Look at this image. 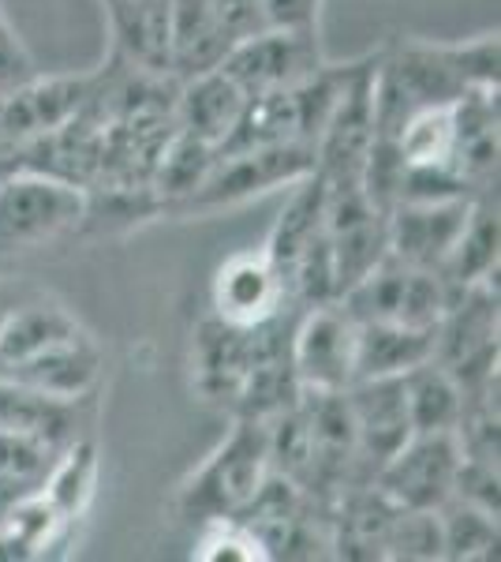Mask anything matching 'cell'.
<instances>
[{"mask_svg": "<svg viewBox=\"0 0 501 562\" xmlns=\"http://www.w3.org/2000/svg\"><path fill=\"white\" fill-rule=\"evenodd\" d=\"M400 379H405L412 431H457L460 413H464V394H460L457 379H453L439 360L415 364Z\"/></svg>", "mask_w": 501, "mask_h": 562, "instance_id": "ffe728a7", "label": "cell"}, {"mask_svg": "<svg viewBox=\"0 0 501 562\" xmlns=\"http://www.w3.org/2000/svg\"><path fill=\"white\" fill-rule=\"evenodd\" d=\"M38 492L45 495V503L60 514V521L68 525V529H76L98 492V447L94 442L83 439V435H79L76 442H68V447L57 454V461H53V469L45 473Z\"/></svg>", "mask_w": 501, "mask_h": 562, "instance_id": "d6986e66", "label": "cell"}, {"mask_svg": "<svg viewBox=\"0 0 501 562\" xmlns=\"http://www.w3.org/2000/svg\"><path fill=\"white\" fill-rule=\"evenodd\" d=\"M105 12L113 26L116 57L147 76H169L172 0H105Z\"/></svg>", "mask_w": 501, "mask_h": 562, "instance_id": "4fadbf2b", "label": "cell"}, {"mask_svg": "<svg viewBox=\"0 0 501 562\" xmlns=\"http://www.w3.org/2000/svg\"><path fill=\"white\" fill-rule=\"evenodd\" d=\"M60 450L64 447H57V442H49V439H38V435L0 431V476L15 480V484H26V487H38Z\"/></svg>", "mask_w": 501, "mask_h": 562, "instance_id": "cb8c5ba5", "label": "cell"}, {"mask_svg": "<svg viewBox=\"0 0 501 562\" xmlns=\"http://www.w3.org/2000/svg\"><path fill=\"white\" fill-rule=\"evenodd\" d=\"M12 304H15V293H8V289H0V326H4L8 312H12Z\"/></svg>", "mask_w": 501, "mask_h": 562, "instance_id": "f1b7e54d", "label": "cell"}, {"mask_svg": "<svg viewBox=\"0 0 501 562\" xmlns=\"http://www.w3.org/2000/svg\"><path fill=\"white\" fill-rule=\"evenodd\" d=\"M315 173L311 143H266V147L221 150L209 169V177L187 199H180L177 214H217L243 206L254 195H266L273 188H293Z\"/></svg>", "mask_w": 501, "mask_h": 562, "instance_id": "3957f363", "label": "cell"}, {"mask_svg": "<svg viewBox=\"0 0 501 562\" xmlns=\"http://www.w3.org/2000/svg\"><path fill=\"white\" fill-rule=\"evenodd\" d=\"M209 12H214L221 34L229 38V45L251 38V34L266 31V4L262 0H206Z\"/></svg>", "mask_w": 501, "mask_h": 562, "instance_id": "484cf974", "label": "cell"}, {"mask_svg": "<svg viewBox=\"0 0 501 562\" xmlns=\"http://www.w3.org/2000/svg\"><path fill=\"white\" fill-rule=\"evenodd\" d=\"M442 559H494L498 555V518L464 498H445L439 506Z\"/></svg>", "mask_w": 501, "mask_h": 562, "instance_id": "7402d4cb", "label": "cell"}, {"mask_svg": "<svg viewBox=\"0 0 501 562\" xmlns=\"http://www.w3.org/2000/svg\"><path fill=\"white\" fill-rule=\"evenodd\" d=\"M344 394H349V409L355 420L363 480H371L415 435L412 416H408L405 379L400 375L360 379Z\"/></svg>", "mask_w": 501, "mask_h": 562, "instance_id": "9c48e42d", "label": "cell"}, {"mask_svg": "<svg viewBox=\"0 0 501 562\" xmlns=\"http://www.w3.org/2000/svg\"><path fill=\"white\" fill-rule=\"evenodd\" d=\"M434 360V330H412L394 323H360L355 349V383L360 379L405 375L415 364Z\"/></svg>", "mask_w": 501, "mask_h": 562, "instance_id": "ac0fdd59", "label": "cell"}, {"mask_svg": "<svg viewBox=\"0 0 501 562\" xmlns=\"http://www.w3.org/2000/svg\"><path fill=\"white\" fill-rule=\"evenodd\" d=\"M259 349V326H229L217 315L198 326L195 338V390L203 402L214 405H236L240 386L248 379V368Z\"/></svg>", "mask_w": 501, "mask_h": 562, "instance_id": "8fae6325", "label": "cell"}, {"mask_svg": "<svg viewBox=\"0 0 501 562\" xmlns=\"http://www.w3.org/2000/svg\"><path fill=\"white\" fill-rule=\"evenodd\" d=\"M344 312L355 323H394L412 330H439L442 312L449 304V289L439 274L415 270L408 262L386 256L371 274H363L341 296Z\"/></svg>", "mask_w": 501, "mask_h": 562, "instance_id": "277c9868", "label": "cell"}, {"mask_svg": "<svg viewBox=\"0 0 501 562\" xmlns=\"http://www.w3.org/2000/svg\"><path fill=\"white\" fill-rule=\"evenodd\" d=\"M87 214V188L42 169H12L0 177V259L60 240L79 229Z\"/></svg>", "mask_w": 501, "mask_h": 562, "instance_id": "7a4b0ae2", "label": "cell"}, {"mask_svg": "<svg viewBox=\"0 0 501 562\" xmlns=\"http://www.w3.org/2000/svg\"><path fill=\"white\" fill-rule=\"evenodd\" d=\"M31 76H34L31 57H26V49L20 45V38H15L12 26H8L4 12H0V94L26 83Z\"/></svg>", "mask_w": 501, "mask_h": 562, "instance_id": "4316f807", "label": "cell"}, {"mask_svg": "<svg viewBox=\"0 0 501 562\" xmlns=\"http://www.w3.org/2000/svg\"><path fill=\"white\" fill-rule=\"evenodd\" d=\"M457 431H415L386 465L371 476L389 503L405 510H439L453 495V480L460 469Z\"/></svg>", "mask_w": 501, "mask_h": 562, "instance_id": "52a82bcc", "label": "cell"}, {"mask_svg": "<svg viewBox=\"0 0 501 562\" xmlns=\"http://www.w3.org/2000/svg\"><path fill=\"white\" fill-rule=\"evenodd\" d=\"M243 105H248V94L221 68H209L180 83V94L172 102V116H177V128H184L187 135H195V139L221 150L225 139L240 124Z\"/></svg>", "mask_w": 501, "mask_h": 562, "instance_id": "7c38bea8", "label": "cell"}, {"mask_svg": "<svg viewBox=\"0 0 501 562\" xmlns=\"http://www.w3.org/2000/svg\"><path fill=\"white\" fill-rule=\"evenodd\" d=\"M191 559L198 562H254L270 559L262 540L254 537V529L240 518H217L198 525V540Z\"/></svg>", "mask_w": 501, "mask_h": 562, "instance_id": "603a6c76", "label": "cell"}, {"mask_svg": "<svg viewBox=\"0 0 501 562\" xmlns=\"http://www.w3.org/2000/svg\"><path fill=\"white\" fill-rule=\"evenodd\" d=\"M232 45L217 26L206 0H172L169 20V76L191 79L198 71H209L225 60Z\"/></svg>", "mask_w": 501, "mask_h": 562, "instance_id": "e0dca14e", "label": "cell"}, {"mask_svg": "<svg viewBox=\"0 0 501 562\" xmlns=\"http://www.w3.org/2000/svg\"><path fill=\"white\" fill-rule=\"evenodd\" d=\"M482 195V192H479ZM471 199L476 195H453V199H426V203H397L386 217L389 233V256L408 262L415 270L439 274L442 262L449 259L464 222H468Z\"/></svg>", "mask_w": 501, "mask_h": 562, "instance_id": "ba28073f", "label": "cell"}, {"mask_svg": "<svg viewBox=\"0 0 501 562\" xmlns=\"http://www.w3.org/2000/svg\"><path fill=\"white\" fill-rule=\"evenodd\" d=\"M322 229H326V195H322V180L311 173L299 180V184H293L285 211L277 214L266 244H262V256L273 262V270L285 281V293H288V281H293L296 262L322 237Z\"/></svg>", "mask_w": 501, "mask_h": 562, "instance_id": "5bb4252c", "label": "cell"}, {"mask_svg": "<svg viewBox=\"0 0 501 562\" xmlns=\"http://www.w3.org/2000/svg\"><path fill=\"white\" fill-rule=\"evenodd\" d=\"M386 559H442L439 510H405L400 506L386 540Z\"/></svg>", "mask_w": 501, "mask_h": 562, "instance_id": "d4e9b609", "label": "cell"}, {"mask_svg": "<svg viewBox=\"0 0 501 562\" xmlns=\"http://www.w3.org/2000/svg\"><path fill=\"white\" fill-rule=\"evenodd\" d=\"M453 102L449 105H423L400 124L397 132V150L405 166H419V169H449L453 161Z\"/></svg>", "mask_w": 501, "mask_h": 562, "instance_id": "44dd1931", "label": "cell"}, {"mask_svg": "<svg viewBox=\"0 0 501 562\" xmlns=\"http://www.w3.org/2000/svg\"><path fill=\"white\" fill-rule=\"evenodd\" d=\"M270 476V431L266 420L232 416V428L209 450V458L177 487V514L191 525L236 518L248 510Z\"/></svg>", "mask_w": 501, "mask_h": 562, "instance_id": "6da1fadb", "label": "cell"}, {"mask_svg": "<svg viewBox=\"0 0 501 562\" xmlns=\"http://www.w3.org/2000/svg\"><path fill=\"white\" fill-rule=\"evenodd\" d=\"M439 278L449 293L482 285V281H498V203L490 192L471 199L468 222H464L449 259L442 262Z\"/></svg>", "mask_w": 501, "mask_h": 562, "instance_id": "9a60e30c", "label": "cell"}, {"mask_svg": "<svg viewBox=\"0 0 501 562\" xmlns=\"http://www.w3.org/2000/svg\"><path fill=\"white\" fill-rule=\"evenodd\" d=\"M266 4L270 26H288V31H318L322 0H262Z\"/></svg>", "mask_w": 501, "mask_h": 562, "instance_id": "83f0119b", "label": "cell"}, {"mask_svg": "<svg viewBox=\"0 0 501 562\" xmlns=\"http://www.w3.org/2000/svg\"><path fill=\"white\" fill-rule=\"evenodd\" d=\"M326 65L318 31H288V26H266L251 38L236 42L217 68L232 79L248 98L270 94V90L304 83Z\"/></svg>", "mask_w": 501, "mask_h": 562, "instance_id": "8992f818", "label": "cell"}, {"mask_svg": "<svg viewBox=\"0 0 501 562\" xmlns=\"http://www.w3.org/2000/svg\"><path fill=\"white\" fill-rule=\"evenodd\" d=\"M355 349L360 323L344 312L341 301L304 307L288 338L299 390H349L355 383Z\"/></svg>", "mask_w": 501, "mask_h": 562, "instance_id": "5b68a950", "label": "cell"}, {"mask_svg": "<svg viewBox=\"0 0 501 562\" xmlns=\"http://www.w3.org/2000/svg\"><path fill=\"white\" fill-rule=\"evenodd\" d=\"M79 405L83 402H60V397L0 375V431L38 435L57 447H68L79 439Z\"/></svg>", "mask_w": 501, "mask_h": 562, "instance_id": "2e32d148", "label": "cell"}, {"mask_svg": "<svg viewBox=\"0 0 501 562\" xmlns=\"http://www.w3.org/2000/svg\"><path fill=\"white\" fill-rule=\"evenodd\" d=\"M214 315L229 326H262L277 319L288 304L285 281L273 270V262L259 251H236L217 267L214 289H209Z\"/></svg>", "mask_w": 501, "mask_h": 562, "instance_id": "30bf717a", "label": "cell"}]
</instances>
